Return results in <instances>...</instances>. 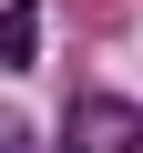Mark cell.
<instances>
[{
	"label": "cell",
	"mask_w": 143,
	"mask_h": 153,
	"mask_svg": "<svg viewBox=\"0 0 143 153\" xmlns=\"http://www.w3.org/2000/svg\"><path fill=\"white\" fill-rule=\"evenodd\" d=\"M0 153H31V133H21V112H0Z\"/></svg>",
	"instance_id": "3957f363"
},
{
	"label": "cell",
	"mask_w": 143,
	"mask_h": 153,
	"mask_svg": "<svg viewBox=\"0 0 143 153\" xmlns=\"http://www.w3.org/2000/svg\"><path fill=\"white\" fill-rule=\"evenodd\" d=\"M61 153H143V112L123 92H82L61 112Z\"/></svg>",
	"instance_id": "6da1fadb"
},
{
	"label": "cell",
	"mask_w": 143,
	"mask_h": 153,
	"mask_svg": "<svg viewBox=\"0 0 143 153\" xmlns=\"http://www.w3.org/2000/svg\"><path fill=\"white\" fill-rule=\"evenodd\" d=\"M31 51H41V0H10V10H0V61L21 71Z\"/></svg>",
	"instance_id": "7a4b0ae2"
}]
</instances>
